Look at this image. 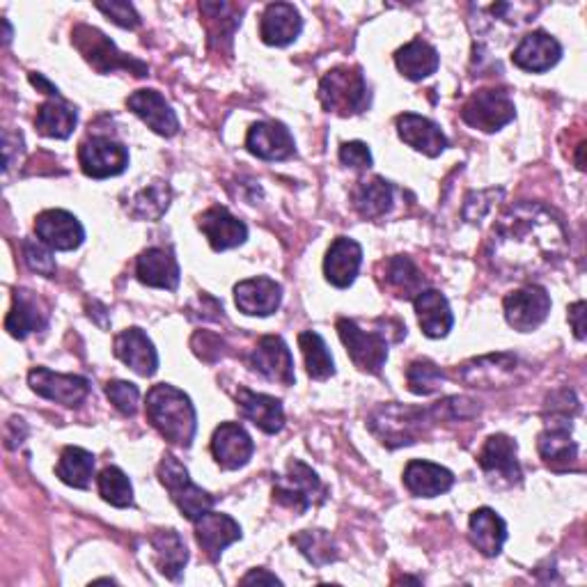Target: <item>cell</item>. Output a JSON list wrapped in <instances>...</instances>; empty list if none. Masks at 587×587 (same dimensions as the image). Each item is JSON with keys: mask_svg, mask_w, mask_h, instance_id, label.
<instances>
[{"mask_svg": "<svg viewBox=\"0 0 587 587\" xmlns=\"http://www.w3.org/2000/svg\"><path fill=\"white\" fill-rule=\"evenodd\" d=\"M420 329L427 337H446L454 326V315L448 299L439 290H424L413 299Z\"/></svg>", "mask_w": 587, "mask_h": 587, "instance_id": "cell-33", "label": "cell"}, {"mask_svg": "<svg viewBox=\"0 0 587 587\" xmlns=\"http://www.w3.org/2000/svg\"><path fill=\"white\" fill-rule=\"evenodd\" d=\"M32 393L62 407H81L90 395V381L76 374H58L49 368H35L28 374Z\"/></svg>", "mask_w": 587, "mask_h": 587, "instance_id": "cell-13", "label": "cell"}, {"mask_svg": "<svg viewBox=\"0 0 587 587\" xmlns=\"http://www.w3.org/2000/svg\"><path fill=\"white\" fill-rule=\"evenodd\" d=\"M193 526H195V539H198L200 549L212 562H218L227 546L242 539V526L232 517L221 512L209 510L198 521H193Z\"/></svg>", "mask_w": 587, "mask_h": 587, "instance_id": "cell-22", "label": "cell"}, {"mask_svg": "<svg viewBox=\"0 0 587 587\" xmlns=\"http://www.w3.org/2000/svg\"><path fill=\"white\" fill-rule=\"evenodd\" d=\"M115 356L140 376H154L159 370V351L143 329H127L117 335Z\"/></svg>", "mask_w": 587, "mask_h": 587, "instance_id": "cell-25", "label": "cell"}, {"mask_svg": "<svg viewBox=\"0 0 587 587\" xmlns=\"http://www.w3.org/2000/svg\"><path fill=\"white\" fill-rule=\"evenodd\" d=\"M253 452H255V443L242 424L223 422L221 427H216L212 439V454L225 471L244 468L253 459Z\"/></svg>", "mask_w": 587, "mask_h": 587, "instance_id": "cell-17", "label": "cell"}, {"mask_svg": "<svg viewBox=\"0 0 587 587\" xmlns=\"http://www.w3.org/2000/svg\"><path fill=\"white\" fill-rule=\"evenodd\" d=\"M159 480L168 489L173 502L177 505V510L188 519L198 521L205 512H209L214 507V496L198 485H193L186 466L175 457L166 454L159 463Z\"/></svg>", "mask_w": 587, "mask_h": 587, "instance_id": "cell-6", "label": "cell"}, {"mask_svg": "<svg viewBox=\"0 0 587 587\" xmlns=\"http://www.w3.org/2000/svg\"><path fill=\"white\" fill-rule=\"evenodd\" d=\"M299 346L303 351L307 374L317 381H326L335 374V361L331 356V351L324 342V337L315 331H303L299 335Z\"/></svg>", "mask_w": 587, "mask_h": 587, "instance_id": "cell-42", "label": "cell"}, {"mask_svg": "<svg viewBox=\"0 0 587 587\" xmlns=\"http://www.w3.org/2000/svg\"><path fill=\"white\" fill-rule=\"evenodd\" d=\"M106 398L110 400V404L120 411L127 418H134L138 411V402H140V390L136 383L131 381H108L106 383Z\"/></svg>", "mask_w": 587, "mask_h": 587, "instance_id": "cell-46", "label": "cell"}, {"mask_svg": "<svg viewBox=\"0 0 587 587\" xmlns=\"http://www.w3.org/2000/svg\"><path fill=\"white\" fill-rule=\"evenodd\" d=\"M519 359L515 354H491L468 361L459 370V379L471 388H502L515 381Z\"/></svg>", "mask_w": 587, "mask_h": 587, "instance_id": "cell-18", "label": "cell"}, {"mask_svg": "<svg viewBox=\"0 0 587 587\" xmlns=\"http://www.w3.org/2000/svg\"><path fill=\"white\" fill-rule=\"evenodd\" d=\"M560 58H562L560 42L544 30H535V32L526 35L512 53V62L519 69L532 71V74L549 71L551 67H556L560 62Z\"/></svg>", "mask_w": 587, "mask_h": 587, "instance_id": "cell-23", "label": "cell"}, {"mask_svg": "<svg viewBox=\"0 0 587 587\" xmlns=\"http://www.w3.org/2000/svg\"><path fill=\"white\" fill-rule=\"evenodd\" d=\"M505 320L515 331L530 333L539 329L551 312V296L539 285L521 287L512 294H507L502 301Z\"/></svg>", "mask_w": 587, "mask_h": 587, "instance_id": "cell-12", "label": "cell"}, {"mask_svg": "<svg viewBox=\"0 0 587 587\" xmlns=\"http://www.w3.org/2000/svg\"><path fill=\"white\" fill-rule=\"evenodd\" d=\"M395 203V190L393 184L385 182L383 177H372L359 182L354 188V207L363 218H381Z\"/></svg>", "mask_w": 587, "mask_h": 587, "instance_id": "cell-38", "label": "cell"}, {"mask_svg": "<svg viewBox=\"0 0 587 587\" xmlns=\"http://www.w3.org/2000/svg\"><path fill=\"white\" fill-rule=\"evenodd\" d=\"M404 487L418 498H437L454 487V476L439 463L413 459L404 468Z\"/></svg>", "mask_w": 587, "mask_h": 587, "instance_id": "cell-31", "label": "cell"}, {"mask_svg": "<svg viewBox=\"0 0 587 587\" xmlns=\"http://www.w3.org/2000/svg\"><path fill=\"white\" fill-rule=\"evenodd\" d=\"M569 253L560 216L539 203H519L493 225L487 246L491 266L505 278H526L558 266Z\"/></svg>", "mask_w": 587, "mask_h": 587, "instance_id": "cell-1", "label": "cell"}, {"mask_svg": "<svg viewBox=\"0 0 587 587\" xmlns=\"http://www.w3.org/2000/svg\"><path fill=\"white\" fill-rule=\"evenodd\" d=\"M234 303L251 317H268L283 303V287L268 276L242 281L234 287Z\"/></svg>", "mask_w": 587, "mask_h": 587, "instance_id": "cell-21", "label": "cell"}, {"mask_svg": "<svg viewBox=\"0 0 587 587\" xmlns=\"http://www.w3.org/2000/svg\"><path fill=\"white\" fill-rule=\"evenodd\" d=\"M170 186L166 182H151L129 200V214L138 221H159L170 207Z\"/></svg>", "mask_w": 587, "mask_h": 587, "instance_id": "cell-41", "label": "cell"}, {"mask_svg": "<svg viewBox=\"0 0 587 587\" xmlns=\"http://www.w3.org/2000/svg\"><path fill=\"white\" fill-rule=\"evenodd\" d=\"M340 162L346 168H354V170H368L372 168V151L365 143L361 140H351V143H342L340 147Z\"/></svg>", "mask_w": 587, "mask_h": 587, "instance_id": "cell-49", "label": "cell"}, {"mask_svg": "<svg viewBox=\"0 0 587 587\" xmlns=\"http://www.w3.org/2000/svg\"><path fill=\"white\" fill-rule=\"evenodd\" d=\"M95 8L99 12H104L115 26H120V28H138L140 26V17L138 12L134 10L131 3H125V0H110V3H95Z\"/></svg>", "mask_w": 587, "mask_h": 587, "instance_id": "cell-48", "label": "cell"}, {"mask_svg": "<svg viewBox=\"0 0 587 587\" xmlns=\"http://www.w3.org/2000/svg\"><path fill=\"white\" fill-rule=\"evenodd\" d=\"M292 544L299 546V551L315 567H324L337 560L333 537L326 530H303L292 537Z\"/></svg>", "mask_w": 587, "mask_h": 587, "instance_id": "cell-43", "label": "cell"}, {"mask_svg": "<svg viewBox=\"0 0 587 587\" xmlns=\"http://www.w3.org/2000/svg\"><path fill=\"white\" fill-rule=\"evenodd\" d=\"M246 149L262 162H285L296 154V143L283 123H255L248 129Z\"/></svg>", "mask_w": 587, "mask_h": 587, "instance_id": "cell-20", "label": "cell"}, {"mask_svg": "<svg viewBox=\"0 0 587 587\" xmlns=\"http://www.w3.org/2000/svg\"><path fill=\"white\" fill-rule=\"evenodd\" d=\"M580 411V402L574 395V390H558V393L549 395L546 400V413H551V418H567L571 420Z\"/></svg>", "mask_w": 587, "mask_h": 587, "instance_id": "cell-50", "label": "cell"}, {"mask_svg": "<svg viewBox=\"0 0 587 587\" xmlns=\"http://www.w3.org/2000/svg\"><path fill=\"white\" fill-rule=\"evenodd\" d=\"M23 260H26L30 271H37L39 276H45V278H53L58 273V264H56L53 253L47 244H37L32 239H26L23 242Z\"/></svg>", "mask_w": 587, "mask_h": 587, "instance_id": "cell-47", "label": "cell"}, {"mask_svg": "<svg viewBox=\"0 0 587 587\" xmlns=\"http://www.w3.org/2000/svg\"><path fill=\"white\" fill-rule=\"evenodd\" d=\"M395 65L409 81H422V78L437 74L441 58L432 45L422 42V39H413V42H409L395 53Z\"/></svg>", "mask_w": 587, "mask_h": 587, "instance_id": "cell-37", "label": "cell"}, {"mask_svg": "<svg viewBox=\"0 0 587 587\" xmlns=\"http://www.w3.org/2000/svg\"><path fill=\"white\" fill-rule=\"evenodd\" d=\"M6 23V45L10 42V39H12V28H10V23L8 21H3Z\"/></svg>", "mask_w": 587, "mask_h": 587, "instance_id": "cell-54", "label": "cell"}, {"mask_svg": "<svg viewBox=\"0 0 587 587\" xmlns=\"http://www.w3.org/2000/svg\"><path fill=\"white\" fill-rule=\"evenodd\" d=\"M361 264H363L361 244L349 237H337L326 253L324 276L333 287L346 290L354 285L359 271H361Z\"/></svg>", "mask_w": 587, "mask_h": 587, "instance_id": "cell-26", "label": "cell"}, {"mask_svg": "<svg viewBox=\"0 0 587 587\" xmlns=\"http://www.w3.org/2000/svg\"><path fill=\"white\" fill-rule=\"evenodd\" d=\"M145 413L149 424L168 443L190 448L195 432H198V413L184 390L170 383L154 385L145 400Z\"/></svg>", "mask_w": 587, "mask_h": 587, "instance_id": "cell-3", "label": "cell"}, {"mask_svg": "<svg viewBox=\"0 0 587 587\" xmlns=\"http://www.w3.org/2000/svg\"><path fill=\"white\" fill-rule=\"evenodd\" d=\"M136 276L147 287L175 292L182 281V271L175 255L166 248H147L136 260Z\"/></svg>", "mask_w": 587, "mask_h": 587, "instance_id": "cell-28", "label": "cell"}, {"mask_svg": "<svg viewBox=\"0 0 587 587\" xmlns=\"http://www.w3.org/2000/svg\"><path fill=\"white\" fill-rule=\"evenodd\" d=\"M76 123H78L76 110L62 99H51L42 104L35 117L37 131L47 138H56V140H67L76 129Z\"/></svg>", "mask_w": 587, "mask_h": 587, "instance_id": "cell-39", "label": "cell"}, {"mask_svg": "<svg viewBox=\"0 0 587 587\" xmlns=\"http://www.w3.org/2000/svg\"><path fill=\"white\" fill-rule=\"evenodd\" d=\"M237 407L242 415L257 429H262L264 434H278L285 427V409L283 402L276 398L253 393L248 388H239Z\"/></svg>", "mask_w": 587, "mask_h": 587, "instance_id": "cell-30", "label": "cell"}, {"mask_svg": "<svg viewBox=\"0 0 587 587\" xmlns=\"http://www.w3.org/2000/svg\"><path fill=\"white\" fill-rule=\"evenodd\" d=\"M30 84H32L35 88H42L47 95H51V97L60 99V92H58V88H56V86H51L45 76H39V74H30Z\"/></svg>", "mask_w": 587, "mask_h": 587, "instance_id": "cell-53", "label": "cell"}, {"mask_svg": "<svg viewBox=\"0 0 587 587\" xmlns=\"http://www.w3.org/2000/svg\"><path fill=\"white\" fill-rule=\"evenodd\" d=\"M303 30V19L299 10L290 3L266 6L260 19V37L268 47H290Z\"/></svg>", "mask_w": 587, "mask_h": 587, "instance_id": "cell-27", "label": "cell"}, {"mask_svg": "<svg viewBox=\"0 0 587 587\" xmlns=\"http://www.w3.org/2000/svg\"><path fill=\"white\" fill-rule=\"evenodd\" d=\"M320 101L322 106L340 117L359 115L370 108V88L365 76L359 67H335L331 69L320 84Z\"/></svg>", "mask_w": 587, "mask_h": 587, "instance_id": "cell-4", "label": "cell"}, {"mask_svg": "<svg viewBox=\"0 0 587 587\" xmlns=\"http://www.w3.org/2000/svg\"><path fill=\"white\" fill-rule=\"evenodd\" d=\"M326 489L320 476L312 468L299 459L290 461L287 473L278 476L273 482V500L283 507H290L296 515H305L312 505L322 502Z\"/></svg>", "mask_w": 587, "mask_h": 587, "instance_id": "cell-7", "label": "cell"}, {"mask_svg": "<svg viewBox=\"0 0 587 587\" xmlns=\"http://www.w3.org/2000/svg\"><path fill=\"white\" fill-rule=\"evenodd\" d=\"M537 450L544 463L562 473L578 461V446L571 439V420L549 418L546 429L537 437Z\"/></svg>", "mask_w": 587, "mask_h": 587, "instance_id": "cell-15", "label": "cell"}, {"mask_svg": "<svg viewBox=\"0 0 587 587\" xmlns=\"http://www.w3.org/2000/svg\"><path fill=\"white\" fill-rule=\"evenodd\" d=\"M383 276L390 292H395L400 299H415L427 287V278L422 271L407 255H395L383 262Z\"/></svg>", "mask_w": 587, "mask_h": 587, "instance_id": "cell-36", "label": "cell"}, {"mask_svg": "<svg viewBox=\"0 0 587 587\" xmlns=\"http://www.w3.org/2000/svg\"><path fill=\"white\" fill-rule=\"evenodd\" d=\"M127 108L138 115L140 120L164 138H173L179 131V117L166 97L156 90H136L127 99Z\"/></svg>", "mask_w": 587, "mask_h": 587, "instance_id": "cell-19", "label": "cell"}, {"mask_svg": "<svg viewBox=\"0 0 587 587\" xmlns=\"http://www.w3.org/2000/svg\"><path fill=\"white\" fill-rule=\"evenodd\" d=\"M47 324H49V312L45 310L42 301L37 299V294L28 290H17L12 310L8 312V320H6V331L12 337L23 340L30 333L47 329Z\"/></svg>", "mask_w": 587, "mask_h": 587, "instance_id": "cell-32", "label": "cell"}, {"mask_svg": "<svg viewBox=\"0 0 587 587\" xmlns=\"http://www.w3.org/2000/svg\"><path fill=\"white\" fill-rule=\"evenodd\" d=\"M446 383V372L427 359H418L407 368V385L413 395H432Z\"/></svg>", "mask_w": 587, "mask_h": 587, "instance_id": "cell-45", "label": "cell"}, {"mask_svg": "<svg viewBox=\"0 0 587 587\" xmlns=\"http://www.w3.org/2000/svg\"><path fill=\"white\" fill-rule=\"evenodd\" d=\"M71 45L78 49V53L86 58V62L99 74L131 71L134 76L143 78L149 71L145 62H140L136 58H129L123 51H117L112 39L106 37L99 28H92V26H86V23L76 26L74 32H71Z\"/></svg>", "mask_w": 587, "mask_h": 587, "instance_id": "cell-5", "label": "cell"}, {"mask_svg": "<svg viewBox=\"0 0 587 587\" xmlns=\"http://www.w3.org/2000/svg\"><path fill=\"white\" fill-rule=\"evenodd\" d=\"M519 446L510 437L493 434L487 439L478 454V463L487 480L496 487H515L521 485V466L517 459Z\"/></svg>", "mask_w": 587, "mask_h": 587, "instance_id": "cell-11", "label": "cell"}, {"mask_svg": "<svg viewBox=\"0 0 587 587\" xmlns=\"http://www.w3.org/2000/svg\"><path fill=\"white\" fill-rule=\"evenodd\" d=\"M337 333L349 359L361 372H381L388 361V342H393L383 333L381 322H376V331H363L354 320H337Z\"/></svg>", "mask_w": 587, "mask_h": 587, "instance_id": "cell-8", "label": "cell"}, {"mask_svg": "<svg viewBox=\"0 0 587 587\" xmlns=\"http://www.w3.org/2000/svg\"><path fill=\"white\" fill-rule=\"evenodd\" d=\"M585 301H576L571 307H569V324L574 329V335L578 340H585Z\"/></svg>", "mask_w": 587, "mask_h": 587, "instance_id": "cell-51", "label": "cell"}, {"mask_svg": "<svg viewBox=\"0 0 587 587\" xmlns=\"http://www.w3.org/2000/svg\"><path fill=\"white\" fill-rule=\"evenodd\" d=\"M149 544L154 549V560L159 571L170 580H179L188 562V549H186L184 537L173 528L154 530L149 537Z\"/></svg>", "mask_w": 587, "mask_h": 587, "instance_id": "cell-35", "label": "cell"}, {"mask_svg": "<svg viewBox=\"0 0 587 587\" xmlns=\"http://www.w3.org/2000/svg\"><path fill=\"white\" fill-rule=\"evenodd\" d=\"M248 365L253 372L264 376L266 381L281 383L285 388L294 385V356L287 342L281 335H264L255 344L248 356Z\"/></svg>", "mask_w": 587, "mask_h": 587, "instance_id": "cell-14", "label": "cell"}, {"mask_svg": "<svg viewBox=\"0 0 587 587\" xmlns=\"http://www.w3.org/2000/svg\"><path fill=\"white\" fill-rule=\"evenodd\" d=\"M56 476L67 487L88 489L95 476V454L84 448H76V446L65 448L56 466Z\"/></svg>", "mask_w": 587, "mask_h": 587, "instance_id": "cell-40", "label": "cell"}, {"mask_svg": "<svg viewBox=\"0 0 587 587\" xmlns=\"http://www.w3.org/2000/svg\"><path fill=\"white\" fill-rule=\"evenodd\" d=\"M468 537L482 556L496 558L507 541V524L491 507H480L468 521Z\"/></svg>", "mask_w": 587, "mask_h": 587, "instance_id": "cell-34", "label": "cell"}, {"mask_svg": "<svg viewBox=\"0 0 587 587\" xmlns=\"http://www.w3.org/2000/svg\"><path fill=\"white\" fill-rule=\"evenodd\" d=\"M35 232L51 251H76L86 242V229L74 214L65 209H47L35 218Z\"/></svg>", "mask_w": 587, "mask_h": 587, "instance_id": "cell-16", "label": "cell"}, {"mask_svg": "<svg viewBox=\"0 0 587 587\" xmlns=\"http://www.w3.org/2000/svg\"><path fill=\"white\" fill-rule=\"evenodd\" d=\"M398 134L409 147L424 156H432V159L448 149V138L441 127L415 112H402L398 117Z\"/></svg>", "mask_w": 587, "mask_h": 587, "instance_id": "cell-29", "label": "cell"}, {"mask_svg": "<svg viewBox=\"0 0 587 587\" xmlns=\"http://www.w3.org/2000/svg\"><path fill=\"white\" fill-rule=\"evenodd\" d=\"M99 493L112 507H131L134 505V487L125 471L117 466H108L99 473Z\"/></svg>", "mask_w": 587, "mask_h": 587, "instance_id": "cell-44", "label": "cell"}, {"mask_svg": "<svg viewBox=\"0 0 587 587\" xmlns=\"http://www.w3.org/2000/svg\"><path fill=\"white\" fill-rule=\"evenodd\" d=\"M437 422H452L448 398L429 409L390 402L376 407L368 418L372 434L388 448H404L418 443Z\"/></svg>", "mask_w": 587, "mask_h": 587, "instance_id": "cell-2", "label": "cell"}, {"mask_svg": "<svg viewBox=\"0 0 587 587\" xmlns=\"http://www.w3.org/2000/svg\"><path fill=\"white\" fill-rule=\"evenodd\" d=\"M78 164L92 179L117 177L129 166V149L108 136H92L78 147Z\"/></svg>", "mask_w": 587, "mask_h": 587, "instance_id": "cell-10", "label": "cell"}, {"mask_svg": "<svg viewBox=\"0 0 587 587\" xmlns=\"http://www.w3.org/2000/svg\"><path fill=\"white\" fill-rule=\"evenodd\" d=\"M517 117V106L507 90H478L461 108V120L478 131L496 134Z\"/></svg>", "mask_w": 587, "mask_h": 587, "instance_id": "cell-9", "label": "cell"}, {"mask_svg": "<svg viewBox=\"0 0 587 587\" xmlns=\"http://www.w3.org/2000/svg\"><path fill=\"white\" fill-rule=\"evenodd\" d=\"M198 225H200L203 234L207 237L209 246L216 253L244 246L246 239H248V225L244 221H239L237 216H232L225 207L207 209L200 216Z\"/></svg>", "mask_w": 587, "mask_h": 587, "instance_id": "cell-24", "label": "cell"}, {"mask_svg": "<svg viewBox=\"0 0 587 587\" xmlns=\"http://www.w3.org/2000/svg\"><path fill=\"white\" fill-rule=\"evenodd\" d=\"M242 583H244V585H248V583H271V585H273V583H278V585H281L283 580H281L276 574H268V571H264V569H253L251 574H246V576L242 578Z\"/></svg>", "mask_w": 587, "mask_h": 587, "instance_id": "cell-52", "label": "cell"}]
</instances>
